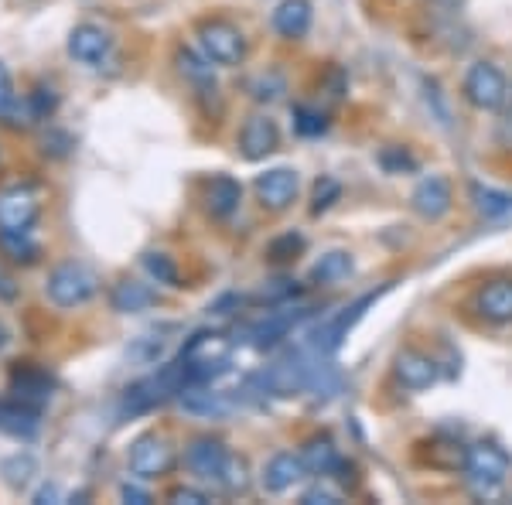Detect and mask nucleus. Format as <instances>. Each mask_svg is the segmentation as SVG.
Here are the masks:
<instances>
[{
  "label": "nucleus",
  "mask_w": 512,
  "mask_h": 505,
  "mask_svg": "<svg viewBox=\"0 0 512 505\" xmlns=\"http://www.w3.org/2000/svg\"><path fill=\"white\" fill-rule=\"evenodd\" d=\"M96 287L99 280L89 267H82V263H59L48 273L45 291L55 308H79V304H86L96 294Z\"/></svg>",
  "instance_id": "obj_1"
},
{
  "label": "nucleus",
  "mask_w": 512,
  "mask_h": 505,
  "mask_svg": "<svg viewBox=\"0 0 512 505\" xmlns=\"http://www.w3.org/2000/svg\"><path fill=\"white\" fill-rule=\"evenodd\" d=\"M198 45L205 52V62L216 65H239L246 59V38L236 24L229 21H205L198 24Z\"/></svg>",
  "instance_id": "obj_2"
},
{
  "label": "nucleus",
  "mask_w": 512,
  "mask_h": 505,
  "mask_svg": "<svg viewBox=\"0 0 512 505\" xmlns=\"http://www.w3.org/2000/svg\"><path fill=\"white\" fill-rule=\"evenodd\" d=\"M226 355H229V338L219 335V331H198V335L188 338L185 349H181V359L188 362L192 383L216 376L222 369V362H226Z\"/></svg>",
  "instance_id": "obj_3"
},
{
  "label": "nucleus",
  "mask_w": 512,
  "mask_h": 505,
  "mask_svg": "<svg viewBox=\"0 0 512 505\" xmlns=\"http://www.w3.org/2000/svg\"><path fill=\"white\" fill-rule=\"evenodd\" d=\"M461 93H465V99L475 106V110H499V106L506 103L509 86H506V76L499 72V65L475 62L472 69L465 72Z\"/></svg>",
  "instance_id": "obj_4"
},
{
  "label": "nucleus",
  "mask_w": 512,
  "mask_h": 505,
  "mask_svg": "<svg viewBox=\"0 0 512 505\" xmlns=\"http://www.w3.org/2000/svg\"><path fill=\"white\" fill-rule=\"evenodd\" d=\"M127 465L137 478H161L175 465V447L164 434H144L130 444Z\"/></svg>",
  "instance_id": "obj_5"
},
{
  "label": "nucleus",
  "mask_w": 512,
  "mask_h": 505,
  "mask_svg": "<svg viewBox=\"0 0 512 505\" xmlns=\"http://www.w3.org/2000/svg\"><path fill=\"white\" fill-rule=\"evenodd\" d=\"M465 471L475 485L499 488L509 478V458H506V451L495 444H475L465 451Z\"/></svg>",
  "instance_id": "obj_6"
},
{
  "label": "nucleus",
  "mask_w": 512,
  "mask_h": 505,
  "mask_svg": "<svg viewBox=\"0 0 512 505\" xmlns=\"http://www.w3.org/2000/svg\"><path fill=\"white\" fill-rule=\"evenodd\" d=\"M38 212H41V202H38L35 188L18 185L0 195V229H7V233H28L38 222Z\"/></svg>",
  "instance_id": "obj_7"
},
{
  "label": "nucleus",
  "mask_w": 512,
  "mask_h": 505,
  "mask_svg": "<svg viewBox=\"0 0 512 505\" xmlns=\"http://www.w3.org/2000/svg\"><path fill=\"white\" fill-rule=\"evenodd\" d=\"M229 447L216 441V437H195L192 444L185 447V468L192 471L195 478H205V482H219L222 468H226Z\"/></svg>",
  "instance_id": "obj_8"
},
{
  "label": "nucleus",
  "mask_w": 512,
  "mask_h": 505,
  "mask_svg": "<svg viewBox=\"0 0 512 505\" xmlns=\"http://www.w3.org/2000/svg\"><path fill=\"white\" fill-rule=\"evenodd\" d=\"M297 171L291 168H270L267 175L256 178V198L263 202V209L270 212H284L287 205L297 198Z\"/></svg>",
  "instance_id": "obj_9"
},
{
  "label": "nucleus",
  "mask_w": 512,
  "mask_h": 505,
  "mask_svg": "<svg viewBox=\"0 0 512 505\" xmlns=\"http://www.w3.org/2000/svg\"><path fill=\"white\" fill-rule=\"evenodd\" d=\"M373 301H376V294H366V297H359V301H355L352 308H345L342 314H335V318L328 321V325L315 335V349H318L321 355L335 352L338 345H342L345 338H349V331L362 321V314H366V308H369Z\"/></svg>",
  "instance_id": "obj_10"
},
{
  "label": "nucleus",
  "mask_w": 512,
  "mask_h": 505,
  "mask_svg": "<svg viewBox=\"0 0 512 505\" xmlns=\"http://www.w3.org/2000/svg\"><path fill=\"white\" fill-rule=\"evenodd\" d=\"M393 376L407 389H431L437 383V362L417 349H403L393 359Z\"/></svg>",
  "instance_id": "obj_11"
},
{
  "label": "nucleus",
  "mask_w": 512,
  "mask_h": 505,
  "mask_svg": "<svg viewBox=\"0 0 512 505\" xmlns=\"http://www.w3.org/2000/svg\"><path fill=\"white\" fill-rule=\"evenodd\" d=\"M304 475H308V468H304L301 454L280 451V454H274V458L267 461V465H263L260 485L267 488L270 495H280V492H287V488H294Z\"/></svg>",
  "instance_id": "obj_12"
},
{
  "label": "nucleus",
  "mask_w": 512,
  "mask_h": 505,
  "mask_svg": "<svg viewBox=\"0 0 512 505\" xmlns=\"http://www.w3.org/2000/svg\"><path fill=\"white\" fill-rule=\"evenodd\" d=\"M414 212L420 215V219H431V222H437V219H444V215L451 212V185L444 181L441 175H431V178H424L420 185L414 188Z\"/></svg>",
  "instance_id": "obj_13"
},
{
  "label": "nucleus",
  "mask_w": 512,
  "mask_h": 505,
  "mask_svg": "<svg viewBox=\"0 0 512 505\" xmlns=\"http://www.w3.org/2000/svg\"><path fill=\"white\" fill-rule=\"evenodd\" d=\"M113 38L106 35L99 24H79L76 31L69 35V55L82 65H96L110 55Z\"/></svg>",
  "instance_id": "obj_14"
},
{
  "label": "nucleus",
  "mask_w": 512,
  "mask_h": 505,
  "mask_svg": "<svg viewBox=\"0 0 512 505\" xmlns=\"http://www.w3.org/2000/svg\"><path fill=\"white\" fill-rule=\"evenodd\" d=\"M277 140V123L270 117H250L243 123V130H239V147H243V154L250 161H260L270 151H277Z\"/></svg>",
  "instance_id": "obj_15"
},
{
  "label": "nucleus",
  "mask_w": 512,
  "mask_h": 505,
  "mask_svg": "<svg viewBox=\"0 0 512 505\" xmlns=\"http://www.w3.org/2000/svg\"><path fill=\"white\" fill-rule=\"evenodd\" d=\"M270 24L284 38H304L311 28V0H280Z\"/></svg>",
  "instance_id": "obj_16"
},
{
  "label": "nucleus",
  "mask_w": 512,
  "mask_h": 505,
  "mask_svg": "<svg viewBox=\"0 0 512 505\" xmlns=\"http://www.w3.org/2000/svg\"><path fill=\"white\" fill-rule=\"evenodd\" d=\"M478 314L506 325L512 321V280H492L478 291Z\"/></svg>",
  "instance_id": "obj_17"
},
{
  "label": "nucleus",
  "mask_w": 512,
  "mask_h": 505,
  "mask_svg": "<svg viewBox=\"0 0 512 505\" xmlns=\"http://www.w3.org/2000/svg\"><path fill=\"white\" fill-rule=\"evenodd\" d=\"M239 202H243V188L229 175H216L209 181V188H205V205H209V212L216 219H229L239 209Z\"/></svg>",
  "instance_id": "obj_18"
},
{
  "label": "nucleus",
  "mask_w": 512,
  "mask_h": 505,
  "mask_svg": "<svg viewBox=\"0 0 512 505\" xmlns=\"http://www.w3.org/2000/svg\"><path fill=\"white\" fill-rule=\"evenodd\" d=\"M301 461H304V468H308V475H318V478H328L342 465L332 437H311V441L301 447Z\"/></svg>",
  "instance_id": "obj_19"
},
{
  "label": "nucleus",
  "mask_w": 512,
  "mask_h": 505,
  "mask_svg": "<svg viewBox=\"0 0 512 505\" xmlns=\"http://www.w3.org/2000/svg\"><path fill=\"white\" fill-rule=\"evenodd\" d=\"M154 301H158V294H154L147 284H140V280H120L110 294L113 311H120V314H140V311L151 308Z\"/></svg>",
  "instance_id": "obj_20"
},
{
  "label": "nucleus",
  "mask_w": 512,
  "mask_h": 505,
  "mask_svg": "<svg viewBox=\"0 0 512 505\" xmlns=\"http://www.w3.org/2000/svg\"><path fill=\"white\" fill-rule=\"evenodd\" d=\"M301 318H304V311H277V314H270L267 321H260V325L250 331L253 345H256V349H274L280 338H287V331H291Z\"/></svg>",
  "instance_id": "obj_21"
},
{
  "label": "nucleus",
  "mask_w": 512,
  "mask_h": 505,
  "mask_svg": "<svg viewBox=\"0 0 512 505\" xmlns=\"http://www.w3.org/2000/svg\"><path fill=\"white\" fill-rule=\"evenodd\" d=\"M181 407L188 413H198V417H226L233 410V403L222 393H212V389H181Z\"/></svg>",
  "instance_id": "obj_22"
},
{
  "label": "nucleus",
  "mask_w": 512,
  "mask_h": 505,
  "mask_svg": "<svg viewBox=\"0 0 512 505\" xmlns=\"http://www.w3.org/2000/svg\"><path fill=\"white\" fill-rule=\"evenodd\" d=\"M349 273H352V256L345 250H332L315 263L311 280H315V284H338V280H345Z\"/></svg>",
  "instance_id": "obj_23"
},
{
  "label": "nucleus",
  "mask_w": 512,
  "mask_h": 505,
  "mask_svg": "<svg viewBox=\"0 0 512 505\" xmlns=\"http://www.w3.org/2000/svg\"><path fill=\"white\" fill-rule=\"evenodd\" d=\"M475 195V209L478 215L485 219H502V215L512 212V195L509 192H499V188H485V185H475L472 188Z\"/></svg>",
  "instance_id": "obj_24"
},
{
  "label": "nucleus",
  "mask_w": 512,
  "mask_h": 505,
  "mask_svg": "<svg viewBox=\"0 0 512 505\" xmlns=\"http://www.w3.org/2000/svg\"><path fill=\"white\" fill-rule=\"evenodd\" d=\"M0 250H4L7 260H14V263L38 260V243L31 239V229L28 233H7V229H0Z\"/></svg>",
  "instance_id": "obj_25"
},
{
  "label": "nucleus",
  "mask_w": 512,
  "mask_h": 505,
  "mask_svg": "<svg viewBox=\"0 0 512 505\" xmlns=\"http://www.w3.org/2000/svg\"><path fill=\"white\" fill-rule=\"evenodd\" d=\"M14 393H18V400H48L52 396V379L45 376V372H21V376H14Z\"/></svg>",
  "instance_id": "obj_26"
},
{
  "label": "nucleus",
  "mask_w": 512,
  "mask_h": 505,
  "mask_svg": "<svg viewBox=\"0 0 512 505\" xmlns=\"http://www.w3.org/2000/svg\"><path fill=\"white\" fill-rule=\"evenodd\" d=\"M219 485L226 488V492H246V488H250V465H246V458L229 451L226 468H222V475H219Z\"/></svg>",
  "instance_id": "obj_27"
},
{
  "label": "nucleus",
  "mask_w": 512,
  "mask_h": 505,
  "mask_svg": "<svg viewBox=\"0 0 512 505\" xmlns=\"http://www.w3.org/2000/svg\"><path fill=\"white\" fill-rule=\"evenodd\" d=\"M144 267L147 273H151L158 284H168V287H181L178 280H181V273L175 267V260H171L168 253H147L144 256Z\"/></svg>",
  "instance_id": "obj_28"
},
{
  "label": "nucleus",
  "mask_w": 512,
  "mask_h": 505,
  "mask_svg": "<svg viewBox=\"0 0 512 505\" xmlns=\"http://www.w3.org/2000/svg\"><path fill=\"white\" fill-rule=\"evenodd\" d=\"M0 471L7 475V485L11 488H24L31 482V475H35V458H31V454H14V458L4 461Z\"/></svg>",
  "instance_id": "obj_29"
},
{
  "label": "nucleus",
  "mask_w": 512,
  "mask_h": 505,
  "mask_svg": "<svg viewBox=\"0 0 512 505\" xmlns=\"http://www.w3.org/2000/svg\"><path fill=\"white\" fill-rule=\"evenodd\" d=\"M338 195H342V185H338L335 178H321L315 185V202H311V212H325L332 209V205L338 202Z\"/></svg>",
  "instance_id": "obj_30"
},
{
  "label": "nucleus",
  "mask_w": 512,
  "mask_h": 505,
  "mask_svg": "<svg viewBox=\"0 0 512 505\" xmlns=\"http://www.w3.org/2000/svg\"><path fill=\"white\" fill-rule=\"evenodd\" d=\"M301 502L304 505H335V502H342V492L338 488H332L321 478V482L315 485V488H308V492L301 495Z\"/></svg>",
  "instance_id": "obj_31"
},
{
  "label": "nucleus",
  "mask_w": 512,
  "mask_h": 505,
  "mask_svg": "<svg viewBox=\"0 0 512 505\" xmlns=\"http://www.w3.org/2000/svg\"><path fill=\"white\" fill-rule=\"evenodd\" d=\"M304 246V239L297 236V233H287L284 239H274V243H270V260H277V263H284V260H291V256L301 250Z\"/></svg>",
  "instance_id": "obj_32"
},
{
  "label": "nucleus",
  "mask_w": 512,
  "mask_h": 505,
  "mask_svg": "<svg viewBox=\"0 0 512 505\" xmlns=\"http://www.w3.org/2000/svg\"><path fill=\"white\" fill-rule=\"evenodd\" d=\"M161 352H164V342H161V338H154V335H144L134 345V349H130V355H134V359H140V362H154Z\"/></svg>",
  "instance_id": "obj_33"
},
{
  "label": "nucleus",
  "mask_w": 512,
  "mask_h": 505,
  "mask_svg": "<svg viewBox=\"0 0 512 505\" xmlns=\"http://www.w3.org/2000/svg\"><path fill=\"white\" fill-rule=\"evenodd\" d=\"M379 161H383V168L390 171V175H400V171H414L417 168L414 157L400 154V151H383V157H379Z\"/></svg>",
  "instance_id": "obj_34"
},
{
  "label": "nucleus",
  "mask_w": 512,
  "mask_h": 505,
  "mask_svg": "<svg viewBox=\"0 0 512 505\" xmlns=\"http://www.w3.org/2000/svg\"><path fill=\"white\" fill-rule=\"evenodd\" d=\"M168 502H175V505H205V502H209V495L198 492V488H175V492L168 495Z\"/></svg>",
  "instance_id": "obj_35"
},
{
  "label": "nucleus",
  "mask_w": 512,
  "mask_h": 505,
  "mask_svg": "<svg viewBox=\"0 0 512 505\" xmlns=\"http://www.w3.org/2000/svg\"><path fill=\"white\" fill-rule=\"evenodd\" d=\"M178 62H181V72H185V76H192V79H212V69H205V65L198 62L195 55L181 52Z\"/></svg>",
  "instance_id": "obj_36"
},
{
  "label": "nucleus",
  "mask_w": 512,
  "mask_h": 505,
  "mask_svg": "<svg viewBox=\"0 0 512 505\" xmlns=\"http://www.w3.org/2000/svg\"><path fill=\"white\" fill-rule=\"evenodd\" d=\"M14 103V89H11V72L4 69V62H0V117L7 113V106Z\"/></svg>",
  "instance_id": "obj_37"
},
{
  "label": "nucleus",
  "mask_w": 512,
  "mask_h": 505,
  "mask_svg": "<svg viewBox=\"0 0 512 505\" xmlns=\"http://www.w3.org/2000/svg\"><path fill=\"white\" fill-rule=\"evenodd\" d=\"M123 502H134V505H147L151 502V495L144 492V488H137V485H123Z\"/></svg>",
  "instance_id": "obj_38"
},
{
  "label": "nucleus",
  "mask_w": 512,
  "mask_h": 505,
  "mask_svg": "<svg viewBox=\"0 0 512 505\" xmlns=\"http://www.w3.org/2000/svg\"><path fill=\"white\" fill-rule=\"evenodd\" d=\"M55 499H59V488H55V485L41 488V492L35 495V502H38V505H45V502H55Z\"/></svg>",
  "instance_id": "obj_39"
},
{
  "label": "nucleus",
  "mask_w": 512,
  "mask_h": 505,
  "mask_svg": "<svg viewBox=\"0 0 512 505\" xmlns=\"http://www.w3.org/2000/svg\"><path fill=\"white\" fill-rule=\"evenodd\" d=\"M14 294H18V291H14V284L4 277V273H0V297H4V301H11Z\"/></svg>",
  "instance_id": "obj_40"
},
{
  "label": "nucleus",
  "mask_w": 512,
  "mask_h": 505,
  "mask_svg": "<svg viewBox=\"0 0 512 505\" xmlns=\"http://www.w3.org/2000/svg\"><path fill=\"white\" fill-rule=\"evenodd\" d=\"M4 345H7V328L0 325V352H4Z\"/></svg>",
  "instance_id": "obj_41"
}]
</instances>
